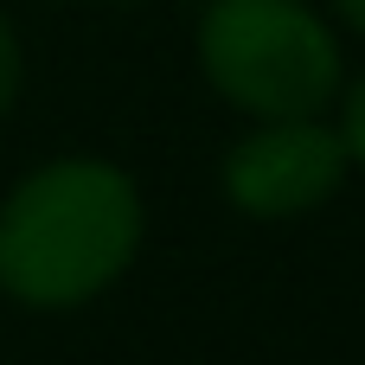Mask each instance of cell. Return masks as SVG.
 Segmentation results:
<instances>
[{"mask_svg":"<svg viewBox=\"0 0 365 365\" xmlns=\"http://www.w3.org/2000/svg\"><path fill=\"white\" fill-rule=\"evenodd\" d=\"M13 96H19V38H13V26L0 13V115L13 109Z\"/></svg>","mask_w":365,"mask_h":365,"instance_id":"4","label":"cell"},{"mask_svg":"<svg viewBox=\"0 0 365 365\" xmlns=\"http://www.w3.org/2000/svg\"><path fill=\"white\" fill-rule=\"evenodd\" d=\"M141 250V192L109 160H45L0 205V289L26 308L103 295Z\"/></svg>","mask_w":365,"mask_h":365,"instance_id":"1","label":"cell"},{"mask_svg":"<svg viewBox=\"0 0 365 365\" xmlns=\"http://www.w3.org/2000/svg\"><path fill=\"white\" fill-rule=\"evenodd\" d=\"M346 167L353 154L340 128L314 115H276V122H257L225 154V199L250 218H295V212H314L346 180Z\"/></svg>","mask_w":365,"mask_h":365,"instance_id":"3","label":"cell"},{"mask_svg":"<svg viewBox=\"0 0 365 365\" xmlns=\"http://www.w3.org/2000/svg\"><path fill=\"white\" fill-rule=\"evenodd\" d=\"M334 6L346 13V26H353V32H365V0H334Z\"/></svg>","mask_w":365,"mask_h":365,"instance_id":"6","label":"cell"},{"mask_svg":"<svg viewBox=\"0 0 365 365\" xmlns=\"http://www.w3.org/2000/svg\"><path fill=\"white\" fill-rule=\"evenodd\" d=\"M340 135H346L353 167H365V77L353 83V96H346V122H340Z\"/></svg>","mask_w":365,"mask_h":365,"instance_id":"5","label":"cell"},{"mask_svg":"<svg viewBox=\"0 0 365 365\" xmlns=\"http://www.w3.org/2000/svg\"><path fill=\"white\" fill-rule=\"evenodd\" d=\"M199 71L257 122L321 115L340 90V45L302 0H212L199 19Z\"/></svg>","mask_w":365,"mask_h":365,"instance_id":"2","label":"cell"}]
</instances>
